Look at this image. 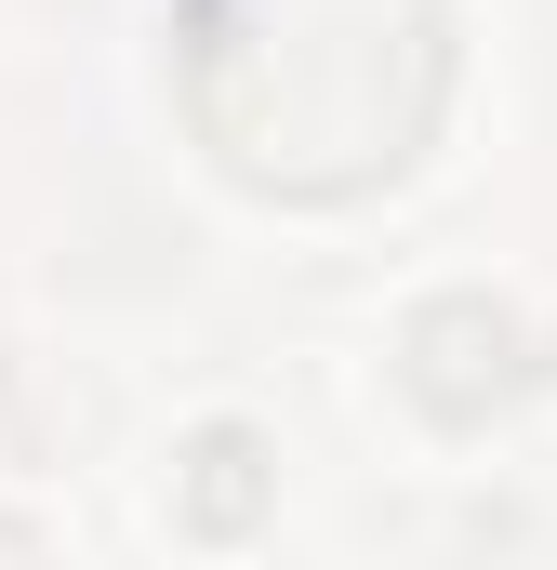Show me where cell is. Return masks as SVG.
Listing matches in <instances>:
<instances>
[{"label": "cell", "instance_id": "6da1fadb", "mask_svg": "<svg viewBox=\"0 0 557 570\" xmlns=\"http://www.w3.org/2000/svg\"><path fill=\"white\" fill-rule=\"evenodd\" d=\"M451 107V0H186V120L253 199H372Z\"/></svg>", "mask_w": 557, "mask_h": 570}, {"label": "cell", "instance_id": "3957f363", "mask_svg": "<svg viewBox=\"0 0 557 570\" xmlns=\"http://www.w3.org/2000/svg\"><path fill=\"white\" fill-rule=\"evenodd\" d=\"M266 504H278V451L253 425H199L186 451H173V518H186L199 544H240Z\"/></svg>", "mask_w": 557, "mask_h": 570}, {"label": "cell", "instance_id": "7a4b0ae2", "mask_svg": "<svg viewBox=\"0 0 557 570\" xmlns=\"http://www.w3.org/2000/svg\"><path fill=\"white\" fill-rule=\"evenodd\" d=\"M399 385H412V412H438V425H491V412L531 385V332H518V305H491V292H438V305H412V332H399Z\"/></svg>", "mask_w": 557, "mask_h": 570}]
</instances>
